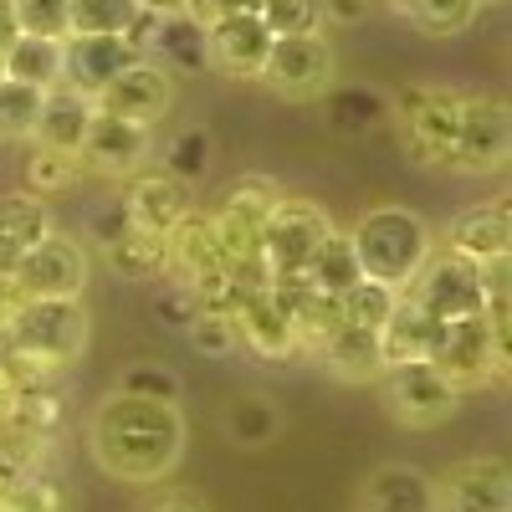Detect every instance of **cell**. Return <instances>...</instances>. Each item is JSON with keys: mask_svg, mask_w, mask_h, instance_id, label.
I'll list each match as a JSON object with an SVG mask.
<instances>
[{"mask_svg": "<svg viewBox=\"0 0 512 512\" xmlns=\"http://www.w3.org/2000/svg\"><path fill=\"white\" fill-rule=\"evenodd\" d=\"M21 175H26V195L52 200V195H62V190H72L82 180V164H77V154H57V149H36L31 144Z\"/></svg>", "mask_w": 512, "mask_h": 512, "instance_id": "cell-33", "label": "cell"}, {"mask_svg": "<svg viewBox=\"0 0 512 512\" xmlns=\"http://www.w3.org/2000/svg\"><path fill=\"white\" fill-rule=\"evenodd\" d=\"M88 451L113 482L154 487L185 456V415L180 405L134 400L113 390L88 420Z\"/></svg>", "mask_w": 512, "mask_h": 512, "instance_id": "cell-1", "label": "cell"}, {"mask_svg": "<svg viewBox=\"0 0 512 512\" xmlns=\"http://www.w3.org/2000/svg\"><path fill=\"white\" fill-rule=\"evenodd\" d=\"M52 231H57V226H52L47 200H36V195H26V190L0 195V251H6V262H11V256H21L26 246L47 241Z\"/></svg>", "mask_w": 512, "mask_h": 512, "instance_id": "cell-27", "label": "cell"}, {"mask_svg": "<svg viewBox=\"0 0 512 512\" xmlns=\"http://www.w3.org/2000/svg\"><path fill=\"white\" fill-rule=\"evenodd\" d=\"M118 200L128 210V221H134L139 231H154V236H169V231H175V221L195 210L190 185L169 180L164 169H139V175H128L123 190H118Z\"/></svg>", "mask_w": 512, "mask_h": 512, "instance_id": "cell-17", "label": "cell"}, {"mask_svg": "<svg viewBox=\"0 0 512 512\" xmlns=\"http://www.w3.org/2000/svg\"><path fill=\"white\" fill-rule=\"evenodd\" d=\"M26 477V466H16V461H6V456H0V497H6L16 482Z\"/></svg>", "mask_w": 512, "mask_h": 512, "instance_id": "cell-50", "label": "cell"}, {"mask_svg": "<svg viewBox=\"0 0 512 512\" xmlns=\"http://www.w3.org/2000/svg\"><path fill=\"white\" fill-rule=\"evenodd\" d=\"M149 57H154L159 67H180V72L205 67V26H200L195 16H185V11L159 16V31H154Z\"/></svg>", "mask_w": 512, "mask_h": 512, "instance_id": "cell-29", "label": "cell"}, {"mask_svg": "<svg viewBox=\"0 0 512 512\" xmlns=\"http://www.w3.org/2000/svg\"><path fill=\"white\" fill-rule=\"evenodd\" d=\"M139 512H210V502H205L195 487H164V492L144 497Z\"/></svg>", "mask_w": 512, "mask_h": 512, "instance_id": "cell-46", "label": "cell"}, {"mask_svg": "<svg viewBox=\"0 0 512 512\" xmlns=\"http://www.w3.org/2000/svg\"><path fill=\"white\" fill-rule=\"evenodd\" d=\"M88 349V308L82 303H16L6 333H0V359L11 364L21 384L62 379L67 364Z\"/></svg>", "mask_w": 512, "mask_h": 512, "instance_id": "cell-2", "label": "cell"}, {"mask_svg": "<svg viewBox=\"0 0 512 512\" xmlns=\"http://www.w3.org/2000/svg\"><path fill=\"white\" fill-rule=\"evenodd\" d=\"M236 344L251 349L256 359H297V333H292V313L282 308V297L267 287V292H256L246 297V303L236 308Z\"/></svg>", "mask_w": 512, "mask_h": 512, "instance_id": "cell-21", "label": "cell"}, {"mask_svg": "<svg viewBox=\"0 0 512 512\" xmlns=\"http://www.w3.org/2000/svg\"><path fill=\"white\" fill-rule=\"evenodd\" d=\"M139 11H154V16H175V11H185V0H139Z\"/></svg>", "mask_w": 512, "mask_h": 512, "instance_id": "cell-51", "label": "cell"}, {"mask_svg": "<svg viewBox=\"0 0 512 512\" xmlns=\"http://www.w3.org/2000/svg\"><path fill=\"white\" fill-rule=\"evenodd\" d=\"M359 512H436V477H425L420 466L390 461L359 487Z\"/></svg>", "mask_w": 512, "mask_h": 512, "instance_id": "cell-22", "label": "cell"}, {"mask_svg": "<svg viewBox=\"0 0 512 512\" xmlns=\"http://www.w3.org/2000/svg\"><path fill=\"white\" fill-rule=\"evenodd\" d=\"M185 338H190V344H195L200 354H210V359L236 354V323H231L226 313H200V308H195V318H190Z\"/></svg>", "mask_w": 512, "mask_h": 512, "instance_id": "cell-43", "label": "cell"}, {"mask_svg": "<svg viewBox=\"0 0 512 512\" xmlns=\"http://www.w3.org/2000/svg\"><path fill=\"white\" fill-rule=\"evenodd\" d=\"M441 333H446V323L431 318L425 308H415L410 297L400 292V303H395L390 323L379 328L384 369H390V364H431V354H436V344H441Z\"/></svg>", "mask_w": 512, "mask_h": 512, "instance_id": "cell-23", "label": "cell"}, {"mask_svg": "<svg viewBox=\"0 0 512 512\" xmlns=\"http://www.w3.org/2000/svg\"><path fill=\"white\" fill-rule=\"evenodd\" d=\"M328 113L344 134H364V128H374L384 118V98L369 88H338V93H328Z\"/></svg>", "mask_w": 512, "mask_h": 512, "instance_id": "cell-41", "label": "cell"}, {"mask_svg": "<svg viewBox=\"0 0 512 512\" xmlns=\"http://www.w3.org/2000/svg\"><path fill=\"white\" fill-rule=\"evenodd\" d=\"M0 77H6V82H26V88H41V93L62 88V41L16 36L11 52L0 57Z\"/></svg>", "mask_w": 512, "mask_h": 512, "instance_id": "cell-26", "label": "cell"}, {"mask_svg": "<svg viewBox=\"0 0 512 512\" xmlns=\"http://www.w3.org/2000/svg\"><path fill=\"white\" fill-rule=\"evenodd\" d=\"M395 11L425 36H456L477 21L482 0H395Z\"/></svg>", "mask_w": 512, "mask_h": 512, "instance_id": "cell-32", "label": "cell"}, {"mask_svg": "<svg viewBox=\"0 0 512 512\" xmlns=\"http://www.w3.org/2000/svg\"><path fill=\"white\" fill-rule=\"evenodd\" d=\"M405 297L441 323L472 318V313H482V267L461 262L451 251H431L425 267L415 272V282L405 287Z\"/></svg>", "mask_w": 512, "mask_h": 512, "instance_id": "cell-12", "label": "cell"}, {"mask_svg": "<svg viewBox=\"0 0 512 512\" xmlns=\"http://www.w3.org/2000/svg\"><path fill=\"white\" fill-rule=\"evenodd\" d=\"M118 395H134V400H159V405H180V374L164 369V364H128L118 374Z\"/></svg>", "mask_w": 512, "mask_h": 512, "instance_id": "cell-40", "label": "cell"}, {"mask_svg": "<svg viewBox=\"0 0 512 512\" xmlns=\"http://www.w3.org/2000/svg\"><path fill=\"white\" fill-rule=\"evenodd\" d=\"M461 98L456 88H436V82H420L395 98V118H400V144L415 164L425 169H446L451 144H456V123H461Z\"/></svg>", "mask_w": 512, "mask_h": 512, "instance_id": "cell-6", "label": "cell"}, {"mask_svg": "<svg viewBox=\"0 0 512 512\" xmlns=\"http://www.w3.org/2000/svg\"><path fill=\"white\" fill-rule=\"evenodd\" d=\"M451 256L472 267H487V262H502L512 256V205L507 200H487V205H466L461 216L446 226V246Z\"/></svg>", "mask_w": 512, "mask_h": 512, "instance_id": "cell-18", "label": "cell"}, {"mask_svg": "<svg viewBox=\"0 0 512 512\" xmlns=\"http://www.w3.org/2000/svg\"><path fill=\"white\" fill-rule=\"evenodd\" d=\"M318 292H328V297H344L364 272H359V256H354V241H349V231H333L323 246H318V256H313V267L303 272Z\"/></svg>", "mask_w": 512, "mask_h": 512, "instance_id": "cell-30", "label": "cell"}, {"mask_svg": "<svg viewBox=\"0 0 512 512\" xmlns=\"http://www.w3.org/2000/svg\"><path fill=\"white\" fill-rule=\"evenodd\" d=\"M0 512H67V487L57 482L52 466H41V472H26L0 497Z\"/></svg>", "mask_w": 512, "mask_h": 512, "instance_id": "cell-37", "label": "cell"}, {"mask_svg": "<svg viewBox=\"0 0 512 512\" xmlns=\"http://www.w3.org/2000/svg\"><path fill=\"white\" fill-rule=\"evenodd\" d=\"M169 103H175V77H169V67H159L154 57H139V62H128L108 88L93 98L98 113H113V118H128V123H144L154 128Z\"/></svg>", "mask_w": 512, "mask_h": 512, "instance_id": "cell-14", "label": "cell"}, {"mask_svg": "<svg viewBox=\"0 0 512 512\" xmlns=\"http://www.w3.org/2000/svg\"><path fill=\"white\" fill-rule=\"evenodd\" d=\"M354 241V256H359V272L405 292L415 282V272L425 267V256L436 251V236L425 226L415 210L405 205H374L359 216V226L349 231Z\"/></svg>", "mask_w": 512, "mask_h": 512, "instance_id": "cell-3", "label": "cell"}, {"mask_svg": "<svg viewBox=\"0 0 512 512\" xmlns=\"http://www.w3.org/2000/svg\"><path fill=\"white\" fill-rule=\"evenodd\" d=\"M21 36V26H16V6L11 0H0V57L11 52V41Z\"/></svg>", "mask_w": 512, "mask_h": 512, "instance_id": "cell-49", "label": "cell"}, {"mask_svg": "<svg viewBox=\"0 0 512 512\" xmlns=\"http://www.w3.org/2000/svg\"><path fill=\"white\" fill-rule=\"evenodd\" d=\"M139 0H67V36H123Z\"/></svg>", "mask_w": 512, "mask_h": 512, "instance_id": "cell-34", "label": "cell"}, {"mask_svg": "<svg viewBox=\"0 0 512 512\" xmlns=\"http://www.w3.org/2000/svg\"><path fill=\"white\" fill-rule=\"evenodd\" d=\"M149 144H154V128L113 118V113H93L88 139H82V149H77V164L103 175V180H128V175L144 169Z\"/></svg>", "mask_w": 512, "mask_h": 512, "instance_id": "cell-15", "label": "cell"}, {"mask_svg": "<svg viewBox=\"0 0 512 512\" xmlns=\"http://www.w3.org/2000/svg\"><path fill=\"white\" fill-rule=\"evenodd\" d=\"M384 410H390L405 431H436L461 410V395L431 369V364H390L379 379Z\"/></svg>", "mask_w": 512, "mask_h": 512, "instance_id": "cell-9", "label": "cell"}, {"mask_svg": "<svg viewBox=\"0 0 512 512\" xmlns=\"http://www.w3.org/2000/svg\"><path fill=\"white\" fill-rule=\"evenodd\" d=\"M272 31L256 11H236L205 26V67H216L221 77H241V82H262L267 52H272Z\"/></svg>", "mask_w": 512, "mask_h": 512, "instance_id": "cell-13", "label": "cell"}, {"mask_svg": "<svg viewBox=\"0 0 512 512\" xmlns=\"http://www.w3.org/2000/svg\"><path fill=\"white\" fill-rule=\"evenodd\" d=\"M507 364H512V349L497 344L482 313L446 323L441 344L431 354V369L451 384L456 395H472V390H487V384L507 379Z\"/></svg>", "mask_w": 512, "mask_h": 512, "instance_id": "cell-7", "label": "cell"}, {"mask_svg": "<svg viewBox=\"0 0 512 512\" xmlns=\"http://www.w3.org/2000/svg\"><path fill=\"white\" fill-rule=\"evenodd\" d=\"M282 200V185L267 180V175H241L221 205L210 210V231H216V246H221V267H241V262H262V231H267V216Z\"/></svg>", "mask_w": 512, "mask_h": 512, "instance_id": "cell-5", "label": "cell"}, {"mask_svg": "<svg viewBox=\"0 0 512 512\" xmlns=\"http://www.w3.org/2000/svg\"><path fill=\"white\" fill-rule=\"evenodd\" d=\"M333 216L313 200H297V195H282L277 210L267 216V231H262V262L272 277H303L313 267L318 246L333 236Z\"/></svg>", "mask_w": 512, "mask_h": 512, "instance_id": "cell-8", "label": "cell"}, {"mask_svg": "<svg viewBox=\"0 0 512 512\" xmlns=\"http://www.w3.org/2000/svg\"><path fill=\"white\" fill-rule=\"evenodd\" d=\"M93 98H82L72 88H52L47 103H41V118L31 128V144L36 149H57V154H77L82 139H88V123H93Z\"/></svg>", "mask_w": 512, "mask_h": 512, "instance_id": "cell-24", "label": "cell"}, {"mask_svg": "<svg viewBox=\"0 0 512 512\" xmlns=\"http://www.w3.org/2000/svg\"><path fill=\"white\" fill-rule=\"evenodd\" d=\"M333 72H338V57L323 31L318 36H277L267 52V67H262V82L292 103H308V98L333 93Z\"/></svg>", "mask_w": 512, "mask_h": 512, "instance_id": "cell-10", "label": "cell"}, {"mask_svg": "<svg viewBox=\"0 0 512 512\" xmlns=\"http://www.w3.org/2000/svg\"><path fill=\"white\" fill-rule=\"evenodd\" d=\"M221 272V246L216 231H210V210H190V216L175 221V231L164 236V277H175V287H195L205 277Z\"/></svg>", "mask_w": 512, "mask_h": 512, "instance_id": "cell-20", "label": "cell"}, {"mask_svg": "<svg viewBox=\"0 0 512 512\" xmlns=\"http://www.w3.org/2000/svg\"><path fill=\"white\" fill-rule=\"evenodd\" d=\"M16 395H21V379L11 374V364H6V359H0V420H11Z\"/></svg>", "mask_w": 512, "mask_h": 512, "instance_id": "cell-48", "label": "cell"}, {"mask_svg": "<svg viewBox=\"0 0 512 512\" xmlns=\"http://www.w3.org/2000/svg\"><path fill=\"white\" fill-rule=\"evenodd\" d=\"M128 62H139V52L123 36H67L62 41V88L98 98Z\"/></svg>", "mask_w": 512, "mask_h": 512, "instance_id": "cell-19", "label": "cell"}, {"mask_svg": "<svg viewBox=\"0 0 512 512\" xmlns=\"http://www.w3.org/2000/svg\"><path fill=\"white\" fill-rule=\"evenodd\" d=\"M11 6H16L21 36L67 41V0H11Z\"/></svg>", "mask_w": 512, "mask_h": 512, "instance_id": "cell-42", "label": "cell"}, {"mask_svg": "<svg viewBox=\"0 0 512 512\" xmlns=\"http://www.w3.org/2000/svg\"><path fill=\"white\" fill-rule=\"evenodd\" d=\"M395 303H400V292H395V287H384V282H374V277H359L344 297H338V308H344V323H354V328H374V333L390 323Z\"/></svg>", "mask_w": 512, "mask_h": 512, "instance_id": "cell-35", "label": "cell"}, {"mask_svg": "<svg viewBox=\"0 0 512 512\" xmlns=\"http://www.w3.org/2000/svg\"><path fill=\"white\" fill-rule=\"evenodd\" d=\"M108 267L123 282H154V277H164V236L134 226L123 241L108 246Z\"/></svg>", "mask_w": 512, "mask_h": 512, "instance_id": "cell-31", "label": "cell"}, {"mask_svg": "<svg viewBox=\"0 0 512 512\" xmlns=\"http://www.w3.org/2000/svg\"><path fill=\"white\" fill-rule=\"evenodd\" d=\"M262 0H185V16H195L200 26L221 21V16H236V11H256Z\"/></svg>", "mask_w": 512, "mask_h": 512, "instance_id": "cell-47", "label": "cell"}, {"mask_svg": "<svg viewBox=\"0 0 512 512\" xmlns=\"http://www.w3.org/2000/svg\"><path fill=\"white\" fill-rule=\"evenodd\" d=\"M277 431H282V410H277L262 390H246V395H236V400L226 405V436H231L236 446L262 451V446L277 441Z\"/></svg>", "mask_w": 512, "mask_h": 512, "instance_id": "cell-28", "label": "cell"}, {"mask_svg": "<svg viewBox=\"0 0 512 512\" xmlns=\"http://www.w3.org/2000/svg\"><path fill=\"white\" fill-rule=\"evenodd\" d=\"M0 272H6V251H0Z\"/></svg>", "mask_w": 512, "mask_h": 512, "instance_id": "cell-52", "label": "cell"}, {"mask_svg": "<svg viewBox=\"0 0 512 512\" xmlns=\"http://www.w3.org/2000/svg\"><path fill=\"white\" fill-rule=\"evenodd\" d=\"M318 364L344 379V384H374L384 374V354H379V333L374 328H354V323H338L333 338L318 349Z\"/></svg>", "mask_w": 512, "mask_h": 512, "instance_id": "cell-25", "label": "cell"}, {"mask_svg": "<svg viewBox=\"0 0 512 512\" xmlns=\"http://www.w3.org/2000/svg\"><path fill=\"white\" fill-rule=\"evenodd\" d=\"M210 134L205 128H180L175 139H169V149H164V175L169 180H180V185H195V180H205V169H210Z\"/></svg>", "mask_w": 512, "mask_h": 512, "instance_id": "cell-38", "label": "cell"}, {"mask_svg": "<svg viewBox=\"0 0 512 512\" xmlns=\"http://www.w3.org/2000/svg\"><path fill=\"white\" fill-rule=\"evenodd\" d=\"M128 231H134V221H128V210H123V200H118V195L88 210V241H93V246H103V251H108V246H113V241H123Z\"/></svg>", "mask_w": 512, "mask_h": 512, "instance_id": "cell-44", "label": "cell"}, {"mask_svg": "<svg viewBox=\"0 0 512 512\" xmlns=\"http://www.w3.org/2000/svg\"><path fill=\"white\" fill-rule=\"evenodd\" d=\"M41 103H47L41 88H26V82H6V77H0V139L31 144V128L41 118Z\"/></svg>", "mask_w": 512, "mask_h": 512, "instance_id": "cell-36", "label": "cell"}, {"mask_svg": "<svg viewBox=\"0 0 512 512\" xmlns=\"http://www.w3.org/2000/svg\"><path fill=\"white\" fill-rule=\"evenodd\" d=\"M256 16L272 36H318L323 31V0H262Z\"/></svg>", "mask_w": 512, "mask_h": 512, "instance_id": "cell-39", "label": "cell"}, {"mask_svg": "<svg viewBox=\"0 0 512 512\" xmlns=\"http://www.w3.org/2000/svg\"><path fill=\"white\" fill-rule=\"evenodd\" d=\"M512 154V118L497 98H461V123L446 169L456 175H497Z\"/></svg>", "mask_w": 512, "mask_h": 512, "instance_id": "cell-11", "label": "cell"}, {"mask_svg": "<svg viewBox=\"0 0 512 512\" xmlns=\"http://www.w3.org/2000/svg\"><path fill=\"white\" fill-rule=\"evenodd\" d=\"M436 512H512V472L502 456H466L436 482Z\"/></svg>", "mask_w": 512, "mask_h": 512, "instance_id": "cell-16", "label": "cell"}, {"mask_svg": "<svg viewBox=\"0 0 512 512\" xmlns=\"http://www.w3.org/2000/svg\"><path fill=\"white\" fill-rule=\"evenodd\" d=\"M154 318L164 323V328H190V318H195V297L185 292V287H164V292H154Z\"/></svg>", "mask_w": 512, "mask_h": 512, "instance_id": "cell-45", "label": "cell"}, {"mask_svg": "<svg viewBox=\"0 0 512 512\" xmlns=\"http://www.w3.org/2000/svg\"><path fill=\"white\" fill-rule=\"evenodd\" d=\"M6 282L21 303H82V287H88V251L72 236L52 231L47 241H36L21 256H11Z\"/></svg>", "mask_w": 512, "mask_h": 512, "instance_id": "cell-4", "label": "cell"}]
</instances>
